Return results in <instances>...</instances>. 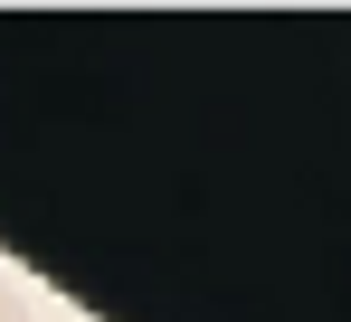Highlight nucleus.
<instances>
[{
	"mask_svg": "<svg viewBox=\"0 0 351 322\" xmlns=\"http://www.w3.org/2000/svg\"><path fill=\"white\" fill-rule=\"evenodd\" d=\"M0 322H29V304H19V284L0 275Z\"/></svg>",
	"mask_w": 351,
	"mask_h": 322,
	"instance_id": "obj_1",
	"label": "nucleus"
}]
</instances>
